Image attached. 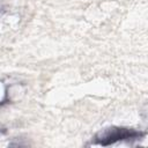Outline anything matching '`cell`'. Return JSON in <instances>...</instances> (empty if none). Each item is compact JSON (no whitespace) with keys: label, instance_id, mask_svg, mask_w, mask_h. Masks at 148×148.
Instances as JSON below:
<instances>
[{"label":"cell","instance_id":"1","mask_svg":"<svg viewBox=\"0 0 148 148\" xmlns=\"http://www.w3.org/2000/svg\"><path fill=\"white\" fill-rule=\"evenodd\" d=\"M143 136L142 132L126 128V127H110L105 128L102 132L97 133L95 140L97 143L102 146H109L116 143L117 141H130V140H138Z\"/></svg>","mask_w":148,"mask_h":148}]
</instances>
